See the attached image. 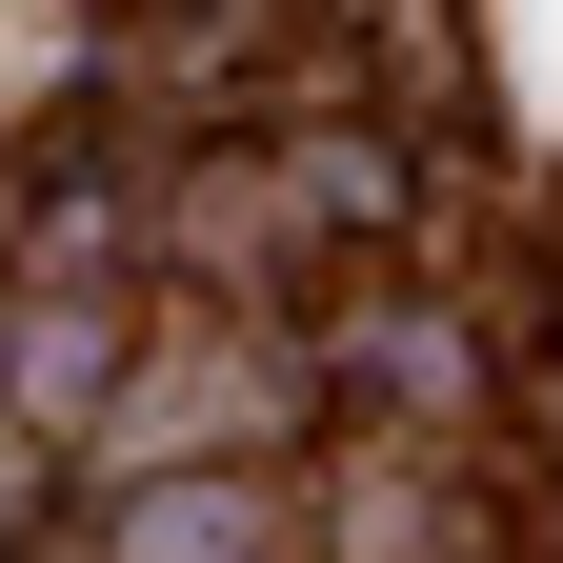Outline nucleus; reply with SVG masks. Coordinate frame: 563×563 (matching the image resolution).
Instances as JSON below:
<instances>
[{
    "label": "nucleus",
    "mask_w": 563,
    "mask_h": 563,
    "mask_svg": "<svg viewBox=\"0 0 563 563\" xmlns=\"http://www.w3.org/2000/svg\"><path fill=\"white\" fill-rule=\"evenodd\" d=\"M523 342H543V383H563V282H543V322H523Z\"/></svg>",
    "instance_id": "1"
}]
</instances>
